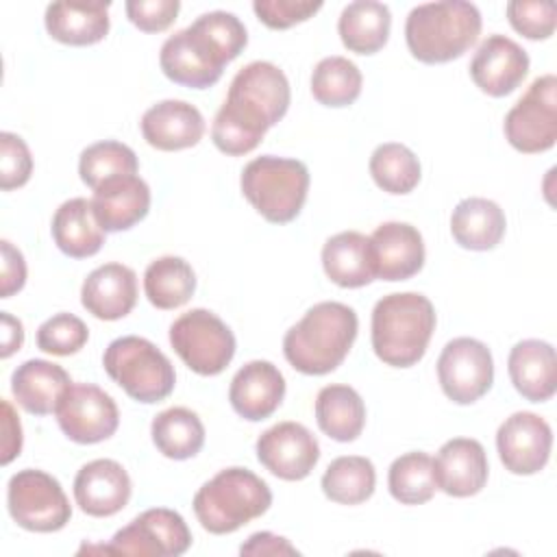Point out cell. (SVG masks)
<instances>
[{
	"mask_svg": "<svg viewBox=\"0 0 557 557\" xmlns=\"http://www.w3.org/2000/svg\"><path fill=\"white\" fill-rule=\"evenodd\" d=\"M246 44V26L235 13L209 11L163 41L159 65L172 83L207 89L220 81L224 65L237 59Z\"/></svg>",
	"mask_w": 557,
	"mask_h": 557,
	"instance_id": "obj_1",
	"label": "cell"
},
{
	"mask_svg": "<svg viewBox=\"0 0 557 557\" xmlns=\"http://www.w3.org/2000/svg\"><path fill=\"white\" fill-rule=\"evenodd\" d=\"M359 320L352 307L335 300L313 305L283 337L289 366L309 376L333 372L350 352Z\"/></svg>",
	"mask_w": 557,
	"mask_h": 557,
	"instance_id": "obj_2",
	"label": "cell"
},
{
	"mask_svg": "<svg viewBox=\"0 0 557 557\" xmlns=\"http://www.w3.org/2000/svg\"><path fill=\"white\" fill-rule=\"evenodd\" d=\"M433 331V302L418 292L383 296L372 309V348L385 366H416L424 357Z\"/></svg>",
	"mask_w": 557,
	"mask_h": 557,
	"instance_id": "obj_3",
	"label": "cell"
},
{
	"mask_svg": "<svg viewBox=\"0 0 557 557\" xmlns=\"http://www.w3.org/2000/svg\"><path fill=\"white\" fill-rule=\"evenodd\" d=\"M481 33V13L472 2L444 0L418 4L405 22V39L413 59L435 65L459 59Z\"/></svg>",
	"mask_w": 557,
	"mask_h": 557,
	"instance_id": "obj_4",
	"label": "cell"
},
{
	"mask_svg": "<svg viewBox=\"0 0 557 557\" xmlns=\"http://www.w3.org/2000/svg\"><path fill=\"white\" fill-rule=\"evenodd\" d=\"M191 505L205 531L224 535L263 516L272 505V492L252 470L233 466L202 483Z\"/></svg>",
	"mask_w": 557,
	"mask_h": 557,
	"instance_id": "obj_5",
	"label": "cell"
},
{
	"mask_svg": "<svg viewBox=\"0 0 557 557\" xmlns=\"http://www.w3.org/2000/svg\"><path fill=\"white\" fill-rule=\"evenodd\" d=\"M239 185L259 215L272 224H287L305 207L309 170L298 159L263 154L246 163Z\"/></svg>",
	"mask_w": 557,
	"mask_h": 557,
	"instance_id": "obj_6",
	"label": "cell"
},
{
	"mask_svg": "<svg viewBox=\"0 0 557 557\" xmlns=\"http://www.w3.org/2000/svg\"><path fill=\"white\" fill-rule=\"evenodd\" d=\"M104 372L137 403L165 400L176 383L172 361L146 337L113 339L102 355Z\"/></svg>",
	"mask_w": 557,
	"mask_h": 557,
	"instance_id": "obj_7",
	"label": "cell"
},
{
	"mask_svg": "<svg viewBox=\"0 0 557 557\" xmlns=\"http://www.w3.org/2000/svg\"><path fill=\"white\" fill-rule=\"evenodd\" d=\"M170 344L183 363L200 376L224 372L235 357L233 331L209 309L178 315L170 326Z\"/></svg>",
	"mask_w": 557,
	"mask_h": 557,
	"instance_id": "obj_8",
	"label": "cell"
},
{
	"mask_svg": "<svg viewBox=\"0 0 557 557\" xmlns=\"http://www.w3.org/2000/svg\"><path fill=\"white\" fill-rule=\"evenodd\" d=\"M7 505L17 527L33 533L61 531L72 518L61 483L37 468L20 470L9 479Z\"/></svg>",
	"mask_w": 557,
	"mask_h": 557,
	"instance_id": "obj_9",
	"label": "cell"
},
{
	"mask_svg": "<svg viewBox=\"0 0 557 557\" xmlns=\"http://www.w3.org/2000/svg\"><path fill=\"white\" fill-rule=\"evenodd\" d=\"M507 141L524 154L546 152L557 139V78L537 76L522 98L507 111L503 124Z\"/></svg>",
	"mask_w": 557,
	"mask_h": 557,
	"instance_id": "obj_10",
	"label": "cell"
},
{
	"mask_svg": "<svg viewBox=\"0 0 557 557\" xmlns=\"http://www.w3.org/2000/svg\"><path fill=\"white\" fill-rule=\"evenodd\" d=\"M189 546L191 533L185 518L174 509L152 507L122 527L102 550L137 557H178Z\"/></svg>",
	"mask_w": 557,
	"mask_h": 557,
	"instance_id": "obj_11",
	"label": "cell"
},
{
	"mask_svg": "<svg viewBox=\"0 0 557 557\" xmlns=\"http://www.w3.org/2000/svg\"><path fill=\"white\" fill-rule=\"evenodd\" d=\"M437 379L442 392L453 403H476L494 383V359L490 348L474 337L450 339L440 352Z\"/></svg>",
	"mask_w": 557,
	"mask_h": 557,
	"instance_id": "obj_12",
	"label": "cell"
},
{
	"mask_svg": "<svg viewBox=\"0 0 557 557\" xmlns=\"http://www.w3.org/2000/svg\"><path fill=\"white\" fill-rule=\"evenodd\" d=\"M54 413L63 435L76 444L109 440L120 424L115 400L94 383H72Z\"/></svg>",
	"mask_w": 557,
	"mask_h": 557,
	"instance_id": "obj_13",
	"label": "cell"
},
{
	"mask_svg": "<svg viewBox=\"0 0 557 557\" xmlns=\"http://www.w3.org/2000/svg\"><path fill=\"white\" fill-rule=\"evenodd\" d=\"M257 459L283 481H302L320 459V444L305 424L287 420L259 435Z\"/></svg>",
	"mask_w": 557,
	"mask_h": 557,
	"instance_id": "obj_14",
	"label": "cell"
},
{
	"mask_svg": "<svg viewBox=\"0 0 557 557\" xmlns=\"http://www.w3.org/2000/svg\"><path fill=\"white\" fill-rule=\"evenodd\" d=\"M550 424L531 411H516L496 431L498 457L511 474H535L550 457Z\"/></svg>",
	"mask_w": 557,
	"mask_h": 557,
	"instance_id": "obj_15",
	"label": "cell"
},
{
	"mask_svg": "<svg viewBox=\"0 0 557 557\" xmlns=\"http://www.w3.org/2000/svg\"><path fill=\"white\" fill-rule=\"evenodd\" d=\"M529 74L527 50L505 35H490L470 61V78L494 98L511 94Z\"/></svg>",
	"mask_w": 557,
	"mask_h": 557,
	"instance_id": "obj_16",
	"label": "cell"
},
{
	"mask_svg": "<svg viewBox=\"0 0 557 557\" xmlns=\"http://www.w3.org/2000/svg\"><path fill=\"white\" fill-rule=\"evenodd\" d=\"M131 476L115 459H94L74 476V500L83 513L109 518L131 500Z\"/></svg>",
	"mask_w": 557,
	"mask_h": 557,
	"instance_id": "obj_17",
	"label": "cell"
},
{
	"mask_svg": "<svg viewBox=\"0 0 557 557\" xmlns=\"http://www.w3.org/2000/svg\"><path fill=\"white\" fill-rule=\"evenodd\" d=\"M368 239L376 278L407 281L422 270L424 242L416 226L407 222H383Z\"/></svg>",
	"mask_w": 557,
	"mask_h": 557,
	"instance_id": "obj_18",
	"label": "cell"
},
{
	"mask_svg": "<svg viewBox=\"0 0 557 557\" xmlns=\"http://www.w3.org/2000/svg\"><path fill=\"white\" fill-rule=\"evenodd\" d=\"M433 470L437 490L455 498L479 494L490 474L485 448L472 437H453L444 442L433 459Z\"/></svg>",
	"mask_w": 557,
	"mask_h": 557,
	"instance_id": "obj_19",
	"label": "cell"
},
{
	"mask_svg": "<svg viewBox=\"0 0 557 557\" xmlns=\"http://www.w3.org/2000/svg\"><path fill=\"white\" fill-rule=\"evenodd\" d=\"M285 379L281 370L263 359L244 363L228 387V400L237 416L250 422L270 418L283 403Z\"/></svg>",
	"mask_w": 557,
	"mask_h": 557,
	"instance_id": "obj_20",
	"label": "cell"
},
{
	"mask_svg": "<svg viewBox=\"0 0 557 557\" xmlns=\"http://www.w3.org/2000/svg\"><path fill=\"white\" fill-rule=\"evenodd\" d=\"M141 135L157 150L191 148L205 135V117L185 100H161L141 115Z\"/></svg>",
	"mask_w": 557,
	"mask_h": 557,
	"instance_id": "obj_21",
	"label": "cell"
},
{
	"mask_svg": "<svg viewBox=\"0 0 557 557\" xmlns=\"http://www.w3.org/2000/svg\"><path fill=\"white\" fill-rule=\"evenodd\" d=\"M81 302L98 320H120L137 302V274L124 263H104L83 281Z\"/></svg>",
	"mask_w": 557,
	"mask_h": 557,
	"instance_id": "obj_22",
	"label": "cell"
},
{
	"mask_svg": "<svg viewBox=\"0 0 557 557\" xmlns=\"http://www.w3.org/2000/svg\"><path fill=\"white\" fill-rule=\"evenodd\" d=\"M91 207L107 233L128 231L148 215L150 187L137 174L115 176L94 189Z\"/></svg>",
	"mask_w": 557,
	"mask_h": 557,
	"instance_id": "obj_23",
	"label": "cell"
},
{
	"mask_svg": "<svg viewBox=\"0 0 557 557\" xmlns=\"http://www.w3.org/2000/svg\"><path fill=\"white\" fill-rule=\"evenodd\" d=\"M507 370L516 392L529 403H544L553 398L557 389V357L548 342H518L509 352Z\"/></svg>",
	"mask_w": 557,
	"mask_h": 557,
	"instance_id": "obj_24",
	"label": "cell"
},
{
	"mask_svg": "<svg viewBox=\"0 0 557 557\" xmlns=\"http://www.w3.org/2000/svg\"><path fill=\"white\" fill-rule=\"evenodd\" d=\"M70 385V374L46 359H28L11 376V392L17 405L33 416L54 413Z\"/></svg>",
	"mask_w": 557,
	"mask_h": 557,
	"instance_id": "obj_25",
	"label": "cell"
},
{
	"mask_svg": "<svg viewBox=\"0 0 557 557\" xmlns=\"http://www.w3.org/2000/svg\"><path fill=\"white\" fill-rule=\"evenodd\" d=\"M231 96L255 104L274 126L289 109V83L283 70L270 61H252L244 65L231 81Z\"/></svg>",
	"mask_w": 557,
	"mask_h": 557,
	"instance_id": "obj_26",
	"label": "cell"
},
{
	"mask_svg": "<svg viewBox=\"0 0 557 557\" xmlns=\"http://www.w3.org/2000/svg\"><path fill=\"white\" fill-rule=\"evenodd\" d=\"M268 128L270 122L257 107L226 94L224 104L213 117L211 139L220 152L239 157L252 152L268 133Z\"/></svg>",
	"mask_w": 557,
	"mask_h": 557,
	"instance_id": "obj_27",
	"label": "cell"
},
{
	"mask_svg": "<svg viewBox=\"0 0 557 557\" xmlns=\"http://www.w3.org/2000/svg\"><path fill=\"white\" fill-rule=\"evenodd\" d=\"M111 2H52L46 7V30L67 46H91L109 33Z\"/></svg>",
	"mask_w": 557,
	"mask_h": 557,
	"instance_id": "obj_28",
	"label": "cell"
},
{
	"mask_svg": "<svg viewBox=\"0 0 557 557\" xmlns=\"http://www.w3.org/2000/svg\"><path fill=\"white\" fill-rule=\"evenodd\" d=\"M52 239L57 248L72 259L94 257L104 244V228L100 226L91 200L70 198L52 215Z\"/></svg>",
	"mask_w": 557,
	"mask_h": 557,
	"instance_id": "obj_29",
	"label": "cell"
},
{
	"mask_svg": "<svg viewBox=\"0 0 557 557\" xmlns=\"http://www.w3.org/2000/svg\"><path fill=\"white\" fill-rule=\"evenodd\" d=\"M322 268L335 285L346 289L372 283L376 276L370 239L359 231H342L329 237L322 246Z\"/></svg>",
	"mask_w": 557,
	"mask_h": 557,
	"instance_id": "obj_30",
	"label": "cell"
},
{
	"mask_svg": "<svg viewBox=\"0 0 557 557\" xmlns=\"http://www.w3.org/2000/svg\"><path fill=\"white\" fill-rule=\"evenodd\" d=\"M505 211L487 198H463L450 215L453 239L466 250H492L505 235Z\"/></svg>",
	"mask_w": 557,
	"mask_h": 557,
	"instance_id": "obj_31",
	"label": "cell"
},
{
	"mask_svg": "<svg viewBox=\"0 0 557 557\" xmlns=\"http://www.w3.org/2000/svg\"><path fill=\"white\" fill-rule=\"evenodd\" d=\"M392 13L389 7L374 0H357L344 7L337 33L342 44L357 54L379 52L389 37Z\"/></svg>",
	"mask_w": 557,
	"mask_h": 557,
	"instance_id": "obj_32",
	"label": "cell"
},
{
	"mask_svg": "<svg viewBox=\"0 0 557 557\" xmlns=\"http://www.w3.org/2000/svg\"><path fill=\"white\" fill-rule=\"evenodd\" d=\"M315 422L335 442H352L366 424V405L350 385H326L315 396Z\"/></svg>",
	"mask_w": 557,
	"mask_h": 557,
	"instance_id": "obj_33",
	"label": "cell"
},
{
	"mask_svg": "<svg viewBox=\"0 0 557 557\" xmlns=\"http://www.w3.org/2000/svg\"><path fill=\"white\" fill-rule=\"evenodd\" d=\"M144 292L157 309H178L196 292V274L183 257L165 255L148 263L144 272Z\"/></svg>",
	"mask_w": 557,
	"mask_h": 557,
	"instance_id": "obj_34",
	"label": "cell"
},
{
	"mask_svg": "<svg viewBox=\"0 0 557 557\" xmlns=\"http://www.w3.org/2000/svg\"><path fill=\"white\" fill-rule=\"evenodd\" d=\"M150 435L157 450L168 459H189L196 457L205 444V426L187 407H170L154 416L150 424Z\"/></svg>",
	"mask_w": 557,
	"mask_h": 557,
	"instance_id": "obj_35",
	"label": "cell"
},
{
	"mask_svg": "<svg viewBox=\"0 0 557 557\" xmlns=\"http://www.w3.org/2000/svg\"><path fill=\"white\" fill-rule=\"evenodd\" d=\"M320 485L329 500L339 505H359L374 494L376 470L368 457L344 455L326 466Z\"/></svg>",
	"mask_w": 557,
	"mask_h": 557,
	"instance_id": "obj_36",
	"label": "cell"
},
{
	"mask_svg": "<svg viewBox=\"0 0 557 557\" xmlns=\"http://www.w3.org/2000/svg\"><path fill=\"white\" fill-rule=\"evenodd\" d=\"M389 494L403 505L429 503L437 490L433 459L422 450L396 457L387 472Z\"/></svg>",
	"mask_w": 557,
	"mask_h": 557,
	"instance_id": "obj_37",
	"label": "cell"
},
{
	"mask_svg": "<svg viewBox=\"0 0 557 557\" xmlns=\"http://www.w3.org/2000/svg\"><path fill=\"white\" fill-rule=\"evenodd\" d=\"M361 70L346 57L322 59L311 74V94L324 107H348L361 94Z\"/></svg>",
	"mask_w": 557,
	"mask_h": 557,
	"instance_id": "obj_38",
	"label": "cell"
},
{
	"mask_svg": "<svg viewBox=\"0 0 557 557\" xmlns=\"http://www.w3.org/2000/svg\"><path fill=\"white\" fill-rule=\"evenodd\" d=\"M370 174L383 191L400 196L416 189L422 170L418 157L405 144L387 141L374 148L370 157Z\"/></svg>",
	"mask_w": 557,
	"mask_h": 557,
	"instance_id": "obj_39",
	"label": "cell"
},
{
	"mask_svg": "<svg viewBox=\"0 0 557 557\" xmlns=\"http://www.w3.org/2000/svg\"><path fill=\"white\" fill-rule=\"evenodd\" d=\"M137 168L139 163L133 148L113 139H104L87 146L78 159L81 181L91 189L100 187L109 178L137 174Z\"/></svg>",
	"mask_w": 557,
	"mask_h": 557,
	"instance_id": "obj_40",
	"label": "cell"
},
{
	"mask_svg": "<svg viewBox=\"0 0 557 557\" xmlns=\"http://www.w3.org/2000/svg\"><path fill=\"white\" fill-rule=\"evenodd\" d=\"M89 339L87 324L74 313H57L37 329V346L44 352L57 357H70L78 352Z\"/></svg>",
	"mask_w": 557,
	"mask_h": 557,
	"instance_id": "obj_41",
	"label": "cell"
},
{
	"mask_svg": "<svg viewBox=\"0 0 557 557\" xmlns=\"http://www.w3.org/2000/svg\"><path fill=\"white\" fill-rule=\"evenodd\" d=\"M507 20L527 39H548L555 33L557 9L550 0H513L507 4Z\"/></svg>",
	"mask_w": 557,
	"mask_h": 557,
	"instance_id": "obj_42",
	"label": "cell"
},
{
	"mask_svg": "<svg viewBox=\"0 0 557 557\" xmlns=\"http://www.w3.org/2000/svg\"><path fill=\"white\" fill-rule=\"evenodd\" d=\"M0 187L11 191L28 183L33 174V157L26 141L15 133H0Z\"/></svg>",
	"mask_w": 557,
	"mask_h": 557,
	"instance_id": "obj_43",
	"label": "cell"
},
{
	"mask_svg": "<svg viewBox=\"0 0 557 557\" xmlns=\"http://www.w3.org/2000/svg\"><path fill=\"white\" fill-rule=\"evenodd\" d=\"M322 9V2L313 0H255L252 11L257 17L274 30H285L313 17Z\"/></svg>",
	"mask_w": 557,
	"mask_h": 557,
	"instance_id": "obj_44",
	"label": "cell"
},
{
	"mask_svg": "<svg viewBox=\"0 0 557 557\" xmlns=\"http://www.w3.org/2000/svg\"><path fill=\"white\" fill-rule=\"evenodd\" d=\"M181 9L178 0H128L126 15L144 33H161L172 26Z\"/></svg>",
	"mask_w": 557,
	"mask_h": 557,
	"instance_id": "obj_45",
	"label": "cell"
},
{
	"mask_svg": "<svg viewBox=\"0 0 557 557\" xmlns=\"http://www.w3.org/2000/svg\"><path fill=\"white\" fill-rule=\"evenodd\" d=\"M2 248V276H0V298H9L20 292L26 283V261L24 255L9 242H0Z\"/></svg>",
	"mask_w": 557,
	"mask_h": 557,
	"instance_id": "obj_46",
	"label": "cell"
},
{
	"mask_svg": "<svg viewBox=\"0 0 557 557\" xmlns=\"http://www.w3.org/2000/svg\"><path fill=\"white\" fill-rule=\"evenodd\" d=\"M242 555H298V550L281 535H274L270 531H259V533H252L248 537L246 544H242L239 548Z\"/></svg>",
	"mask_w": 557,
	"mask_h": 557,
	"instance_id": "obj_47",
	"label": "cell"
},
{
	"mask_svg": "<svg viewBox=\"0 0 557 557\" xmlns=\"http://www.w3.org/2000/svg\"><path fill=\"white\" fill-rule=\"evenodd\" d=\"M2 466H7L22 450V424L9 400H2Z\"/></svg>",
	"mask_w": 557,
	"mask_h": 557,
	"instance_id": "obj_48",
	"label": "cell"
},
{
	"mask_svg": "<svg viewBox=\"0 0 557 557\" xmlns=\"http://www.w3.org/2000/svg\"><path fill=\"white\" fill-rule=\"evenodd\" d=\"M2 350H0V357L7 359L11 357L15 350L22 348L24 344V326L17 318H13L11 313L2 311Z\"/></svg>",
	"mask_w": 557,
	"mask_h": 557,
	"instance_id": "obj_49",
	"label": "cell"
}]
</instances>
